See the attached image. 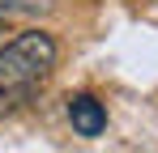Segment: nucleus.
Segmentation results:
<instances>
[{"label":"nucleus","instance_id":"nucleus-1","mask_svg":"<svg viewBox=\"0 0 158 153\" xmlns=\"http://www.w3.org/2000/svg\"><path fill=\"white\" fill-rule=\"evenodd\" d=\"M56 55H60V47H56L52 34H43V30L17 34L13 43H4V51H0V89L4 94H17V98L34 94V85L56 68Z\"/></svg>","mask_w":158,"mask_h":153},{"label":"nucleus","instance_id":"nucleus-2","mask_svg":"<svg viewBox=\"0 0 158 153\" xmlns=\"http://www.w3.org/2000/svg\"><path fill=\"white\" fill-rule=\"evenodd\" d=\"M69 124L77 136H103L107 128V111L98 98H90V94H77V98H69Z\"/></svg>","mask_w":158,"mask_h":153},{"label":"nucleus","instance_id":"nucleus-3","mask_svg":"<svg viewBox=\"0 0 158 153\" xmlns=\"http://www.w3.org/2000/svg\"><path fill=\"white\" fill-rule=\"evenodd\" d=\"M56 9V0H0V17L9 13H47Z\"/></svg>","mask_w":158,"mask_h":153},{"label":"nucleus","instance_id":"nucleus-4","mask_svg":"<svg viewBox=\"0 0 158 153\" xmlns=\"http://www.w3.org/2000/svg\"><path fill=\"white\" fill-rule=\"evenodd\" d=\"M13 102H22V98H17V94H4V89H0V115H9V111H13Z\"/></svg>","mask_w":158,"mask_h":153},{"label":"nucleus","instance_id":"nucleus-5","mask_svg":"<svg viewBox=\"0 0 158 153\" xmlns=\"http://www.w3.org/2000/svg\"><path fill=\"white\" fill-rule=\"evenodd\" d=\"M0 34H4V17H0Z\"/></svg>","mask_w":158,"mask_h":153}]
</instances>
